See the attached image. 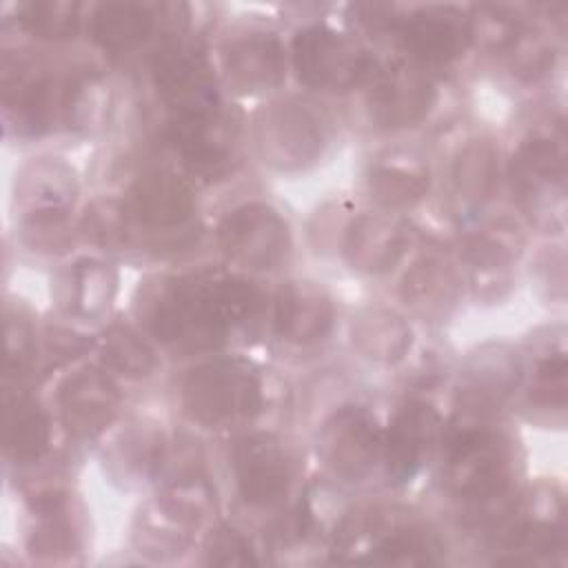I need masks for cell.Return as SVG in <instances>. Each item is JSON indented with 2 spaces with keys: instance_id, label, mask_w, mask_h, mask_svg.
<instances>
[{
  "instance_id": "cell-1",
  "label": "cell",
  "mask_w": 568,
  "mask_h": 568,
  "mask_svg": "<svg viewBox=\"0 0 568 568\" xmlns=\"http://www.w3.org/2000/svg\"><path fill=\"white\" fill-rule=\"evenodd\" d=\"M260 288L233 273H191L166 277L149 302L151 335L180 355L222 348L235 328L257 317Z\"/></svg>"
},
{
  "instance_id": "cell-2",
  "label": "cell",
  "mask_w": 568,
  "mask_h": 568,
  "mask_svg": "<svg viewBox=\"0 0 568 568\" xmlns=\"http://www.w3.org/2000/svg\"><path fill=\"white\" fill-rule=\"evenodd\" d=\"M515 444L490 415H466L448 428L442 446L444 490L473 510L508 501L515 479Z\"/></svg>"
},
{
  "instance_id": "cell-3",
  "label": "cell",
  "mask_w": 568,
  "mask_h": 568,
  "mask_svg": "<svg viewBox=\"0 0 568 568\" xmlns=\"http://www.w3.org/2000/svg\"><path fill=\"white\" fill-rule=\"evenodd\" d=\"M95 89V80L82 73L33 67L9 53L2 58L4 120L22 138H38L60 126H87Z\"/></svg>"
},
{
  "instance_id": "cell-4",
  "label": "cell",
  "mask_w": 568,
  "mask_h": 568,
  "mask_svg": "<svg viewBox=\"0 0 568 568\" xmlns=\"http://www.w3.org/2000/svg\"><path fill=\"white\" fill-rule=\"evenodd\" d=\"M178 397L191 422L231 428L253 422L264 410V382L242 357H211L186 371Z\"/></svg>"
},
{
  "instance_id": "cell-5",
  "label": "cell",
  "mask_w": 568,
  "mask_h": 568,
  "mask_svg": "<svg viewBox=\"0 0 568 568\" xmlns=\"http://www.w3.org/2000/svg\"><path fill=\"white\" fill-rule=\"evenodd\" d=\"M288 64L306 89L331 95L366 87L379 67L355 36L328 22H311L295 31L288 47Z\"/></svg>"
},
{
  "instance_id": "cell-6",
  "label": "cell",
  "mask_w": 568,
  "mask_h": 568,
  "mask_svg": "<svg viewBox=\"0 0 568 568\" xmlns=\"http://www.w3.org/2000/svg\"><path fill=\"white\" fill-rule=\"evenodd\" d=\"M331 140L324 109L302 95H284L257 113L255 149L264 164L293 173L313 166Z\"/></svg>"
},
{
  "instance_id": "cell-7",
  "label": "cell",
  "mask_w": 568,
  "mask_h": 568,
  "mask_svg": "<svg viewBox=\"0 0 568 568\" xmlns=\"http://www.w3.org/2000/svg\"><path fill=\"white\" fill-rule=\"evenodd\" d=\"M388 33L424 71L450 67L473 47L468 11L455 4L393 7Z\"/></svg>"
},
{
  "instance_id": "cell-8",
  "label": "cell",
  "mask_w": 568,
  "mask_h": 568,
  "mask_svg": "<svg viewBox=\"0 0 568 568\" xmlns=\"http://www.w3.org/2000/svg\"><path fill=\"white\" fill-rule=\"evenodd\" d=\"M222 255L246 271L268 273L280 268L293 246L286 217L262 200H251L226 211L215 229Z\"/></svg>"
},
{
  "instance_id": "cell-9",
  "label": "cell",
  "mask_w": 568,
  "mask_h": 568,
  "mask_svg": "<svg viewBox=\"0 0 568 568\" xmlns=\"http://www.w3.org/2000/svg\"><path fill=\"white\" fill-rule=\"evenodd\" d=\"M151 82L169 118L222 109L215 69L193 42L169 40L160 44L151 58Z\"/></svg>"
},
{
  "instance_id": "cell-10",
  "label": "cell",
  "mask_w": 568,
  "mask_h": 568,
  "mask_svg": "<svg viewBox=\"0 0 568 568\" xmlns=\"http://www.w3.org/2000/svg\"><path fill=\"white\" fill-rule=\"evenodd\" d=\"M508 184L517 204L532 215L552 211L566 191V135L561 126L530 131L506 164Z\"/></svg>"
},
{
  "instance_id": "cell-11",
  "label": "cell",
  "mask_w": 568,
  "mask_h": 568,
  "mask_svg": "<svg viewBox=\"0 0 568 568\" xmlns=\"http://www.w3.org/2000/svg\"><path fill=\"white\" fill-rule=\"evenodd\" d=\"M384 428L377 417L359 404H344L333 410L317 433L320 462L333 477L357 484L382 462Z\"/></svg>"
},
{
  "instance_id": "cell-12",
  "label": "cell",
  "mask_w": 568,
  "mask_h": 568,
  "mask_svg": "<svg viewBox=\"0 0 568 568\" xmlns=\"http://www.w3.org/2000/svg\"><path fill=\"white\" fill-rule=\"evenodd\" d=\"M231 475L244 504L251 508H275L291 495L295 466L277 435L253 430L233 442Z\"/></svg>"
},
{
  "instance_id": "cell-13",
  "label": "cell",
  "mask_w": 568,
  "mask_h": 568,
  "mask_svg": "<svg viewBox=\"0 0 568 568\" xmlns=\"http://www.w3.org/2000/svg\"><path fill=\"white\" fill-rule=\"evenodd\" d=\"M195 209V193L182 175L171 169L151 166L129 184L120 215L124 226L131 224L138 231L169 237L191 224Z\"/></svg>"
},
{
  "instance_id": "cell-14",
  "label": "cell",
  "mask_w": 568,
  "mask_h": 568,
  "mask_svg": "<svg viewBox=\"0 0 568 568\" xmlns=\"http://www.w3.org/2000/svg\"><path fill=\"white\" fill-rule=\"evenodd\" d=\"M355 535V539H366V557L362 561L373 564H399V566H422L444 561V546L437 532L404 513L393 510H366L344 537Z\"/></svg>"
},
{
  "instance_id": "cell-15",
  "label": "cell",
  "mask_w": 568,
  "mask_h": 568,
  "mask_svg": "<svg viewBox=\"0 0 568 568\" xmlns=\"http://www.w3.org/2000/svg\"><path fill=\"white\" fill-rule=\"evenodd\" d=\"M366 87L368 118L375 126L386 131L422 124L437 102L433 78L410 62L379 64Z\"/></svg>"
},
{
  "instance_id": "cell-16",
  "label": "cell",
  "mask_w": 568,
  "mask_h": 568,
  "mask_svg": "<svg viewBox=\"0 0 568 568\" xmlns=\"http://www.w3.org/2000/svg\"><path fill=\"white\" fill-rule=\"evenodd\" d=\"M164 138L178 160L193 175L209 180L224 175L237 155V124L224 113V109L186 118H169Z\"/></svg>"
},
{
  "instance_id": "cell-17",
  "label": "cell",
  "mask_w": 568,
  "mask_h": 568,
  "mask_svg": "<svg viewBox=\"0 0 568 568\" xmlns=\"http://www.w3.org/2000/svg\"><path fill=\"white\" fill-rule=\"evenodd\" d=\"M439 435L437 408L422 399H404L384 428L382 464L395 486L410 484L428 464Z\"/></svg>"
},
{
  "instance_id": "cell-18",
  "label": "cell",
  "mask_w": 568,
  "mask_h": 568,
  "mask_svg": "<svg viewBox=\"0 0 568 568\" xmlns=\"http://www.w3.org/2000/svg\"><path fill=\"white\" fill-rule=\"evenodd\" d=\"M229 87L242 95L277 89L288 71V49L275 31L240 29L220 47Z\"/></svg>"
},
{
  "instance_id": "cell-19",
  "label": "cell",
  "mask_w": 568,
  "mask_h": 568,
  "mask_svg": "<svg viewBox=\"0 0 568 568\" xmlns=\"http://www.w3.org/2000/svg\"><path fill=\"white\" fill-rule=\"evenodd\" d=\"M55 404L64 426L78 439H95L118 417L122 393L106 371L82 366L60 382Z\"/></svg>"
},
{
  "instance_id": "cell-20",
  "label": "cell",
  "mask_w": 568,
  "mask_h": 568,
  "mask_svg": "<svg viewBox=\"0 0 568 568\" xmlns=\"http://www.w3.org/2000/svg\"><path fill=\"white\" fill-rule=\"evenodd\" d=\"M501 151L488 135L468 138L448 166V204L459 220H473L497 195L501 184Z\"/></svg>"
},
{
  "instance_id": "cell-21",
  "label": "cell",
  "mask_w": 568,
  "mask_h": 568,
  "mask_svg": "<svg viewBox=\"0 0 568 568\" xmlns=\"http://www.w3.org/2000/svg\"><path fill=\"white\" fill-rule=\"evenodd\" d=\"M335 326V304L324 286L311 280H291L273 297V331L291 346L322 344Z\"/></svg>"
},
{
  "instance_id": "cell-22",
  "label": "cell",
  "mask_w": 568,
  "mask_h": 568,
  "mask_svg": "<svg viewBox=\"0 0 568 568\" xmlns=\"http://www.w3.org/2000/svg\"><path fill=\"white\" fill-rule=\"evenodd\" d=\"M408 248L406 224L388 213H359L344 226L342 257L357 273L386 275L406 257Z\"/></svg>"
},
{
  "instance_id": "cell-23",
  "label": "cell",
  "mask_w": 568,
  "mask_h": 568,
  "mask_svg": "<svg viewBox=\"0 0 568 568\" xmlns=\"http://www.w3.org/2000/svg\"><path fill=\"white\" fill-rule=\"evenodd\" d=\"M29 510L33 521L27 535V552L36 561H71L80 550V530L71 513L69 493L58 486H44L29 497Z\"/></svg>"
},
{
  "instance_id": "cell-24",
  "label": "cell",
  "mask_w": 568,
  "mask_h": 568,
  "mask_svg": "<svg viewBox=\"0 0 568 568\" xmlns=\"http://www.w3.org/2000/svg\"><path fill=\"white\" fill-rule=\"evenodd\" d=\"M171 7L158 2H100L89 7V33L111 55L135 53L153 38Z\"/></svg>"
},
{
  "instance_id": "cell-25",
  "label": "cell",
  "mask_w": 568,
  "mask_h": 568,
  "mask_svg": "<svg viewBox=\"0 0 568 568\" xmlns=\"http://www.w3.org/2000/svg\"><path fill=\"white\" fill-rule=\"evenodd\" d=\"M462 295V275L442 253H424L410 262L399 282V300L426 320L448 315Z\"/></svg>"
},
{
  "instance_id": "cell-26",
  "label": "cell",
  "mask_w": 568,
  "mask_h": 568,
  "mask_svg": "<svg viewBox=\"0 0 568 568\" xmlns=\"http://www.w3.org/2000/svg\"><path fill=\"white\" fill-rule=\"evenodd\" d=\"M462 379L459 413L493 417L504 399L519 386L521 366L519 359L504 348L481 351L470 359Z\"/></svg>"
},
{
  "instance_id": "cell-27",
  "label": "cell",
  "mask_w": 568,
  "mask_h": 568,
  "mask_svg": "<svg viewBox=\"0 0 568 568\" xmlns=\"http://www.w3.org/2000/svg\"><path fill=\"white\" fill-rule=\"evenodd\" d=\"M4 457L13 466L40 462L53 442L49 413L24 390L4 388Z\"/></svg>"
},
{
  "instance_id": "cell-28",
  "label": "cell",
  "mask_w": 568,
  "mask_h": 568,
  "mask_svg": "<svg viewBox=\"0 0 568 568\" xmlns=\"http://www.w3.org/2000/svg\"><path fill=\"white\" fill-rule=\"evenodd\" d=\"M366 191L384 211L413 209L430 191L428 164L406 153L382 155L366 171Z\"/></svg>"
},
{
  "instance_id": "cell-29",
  "label": "cell",
  "mask_w": 568,
  "mask_h": 568,
  "mask_svg": "<svg viewBox=\"0 0 568 568\" xmlns=\"http://www.w3.org/2000/svg\"><path fill=\"white\" fill-rule=\"evenodd\" d=\"M118 291L115 268L98 257L73 260L58 282V302L78 320H100L113 304Z\"/></svg>"
},
{
  "instance_id": "cell-30",
  "label": "cell",
  "mask_w": 568,
  "mask_h": 568,
  "mask_svg": "<svg viewBox=\"0 0 568 568\" xmlns=\"http://www.w3.org/2000/svg\"><path fill=\"white\" fill-rule=\"evenodd\" d=\"M524 231L513 217H495L464 235L459 257L475 280L504 277L524 253Z\"/></svg>"
},
{
  "instance_id": "cell-31",
  "label": "cell",
  "mask_w": 568,
  "mask_h": 568,
  "mask_svg": "<svg viewBox=\"0 0 568 568\" xmlns=\"http://www.w3.org/2000/svg\"><path fill=\"white\" fill-rule=\"evenodd\" d=\"M351 342L368 362L393 366L408 355L413 328L397 311L368 306L355 315L351 324Z\"/></svg>"
},
{
  "instance_id": "cell-32",
  "label": "cell",
  "mask_w": 568,
  "mask_h": 568,
  "mask_svg": "<svg viewBox=\"0 0 568 568\" xmlns=\"http://www.w3.org/2000/svg\"><path fill=\"white\" fill-rule=\"evenodd\" d=\"M16 200L22 209V217L71 213L75 200L71 169L55 158L31 162L18 178Z\"/></svg>"
},
{
  "instance_id": "cell-33",
  "label": "cell",
  "mask_w": 568,
  "mask_h": 568,
  "mask_svg": "<svg viewBox=\"0 0 568 568\" xmlns=\"http://www.w3.org/2000/svg\"><path fill=\"white\" fill-rule=\"evenodd\" d=\"M155 513L173 530H195L215 513V490L195 468L171 477L155 499Z\"/></svg>"
},
{
  "instance_id": "cell-34",
  "label": "cell",
  "mask_w": 568,
  "mask_h": 568,
  "mask_svg": "<svg viewBox=\"0 0 568 568\" xmlns=\"http://www.w3.org/2000/svg\"><path fill=\"white\" fill-rule=\"evenodd\" d=\"M102 364L126 379H146L158 368V353L126 322H113L100 337Z\"/></svg>"
},
{
  "instance_id": "cell-35",
  "label": "cell",
  "mask_w": 568,
  "mask_h": 568,
  "mask_svg": "<svg viewBox=\"0 0 568 568\" xmlns=\"http://www.w3.org/2000/svg\"><path fill=\"white\" fill-rule=\"evenodd\" d=\"M87 4L71 0H33L16 7L18 24L24 33L42 42H69L82 24Z\"/></svg>"
},
{
  "instance_id": "cell-36",
  "label": "cell",
  "mask_w": 568,
  "mask_h": 568,
  "mask_svg": "<svg viewBox=\"0 0 568 568\" xmlns=\"http://www.w3.org/2000/svg\"><path fill=\"white\" fill-rule=\"evenodd\" d=\"M169 457V442L162 428L153 424H135L129 428L122 439L115 444L113 462L120 473L131 479H151L155 477Z\"/></svg>"
},
{
  "instance_id": "cell-37",
  "label": "cell",
  "mask_w": 568,
  "mask_h": 568,
  "mask_svg": "<svg viewBox=\"0 0 568 568\" xmlns=\"http://www.w3.org/2000/svg\"><path fill=\"white\" fill-rule=\"evenodd\" d=\"M526 406L530 415L544 419L564 422L566 413V353L564 346L544 353L537 359L528 386H526Z\"/></svg>"
},
{
  "instance_id": "cell-38",
  "label": "cell",
  "mask_w": 568,
  "mask_h": 568,
  "mask_svg": "<svg viewBox=\"0 0 568 568\" xmlns=\"http://www.w3.org/2000/svg\"><path fill=\"white\" fill-rule=\"evenodd\" d=\"M555 44L537 27L528 22L504 51L510 73L521 82H537L555 67Z\"/></svg>"
},
{
  "instance_id": "cell-39",
  "label": "cell",
  "mask_w": 568,
  "mask_h": 568,
  "mask_svg": "<svg viewBox=\"0 0 568 568\" xmlns=\"http://www.w3.org/2000/svg\"><path fill=\"white\" fill-rule=\"evenodd\" d=\"M206 561L220 566H251L260 564L251 539L235 526L220 524L206 541Z\"/></svg>"
},
{
  "instance_id": "cell-40",
  "label": "cell",
  "mask_w": 568,
  "mask_h": 568,
  "mask_svg": "<svg viewBox=\"0 0 568 568\" xmlns=\"http://www.w3.org/2000/svg\"><path fill=\"white\" fill-rule=\"evenodd\" d=\"M36 353V335L31 324L20 315L7 311V359H4V373L7 379L27 375L29 366L33 364Z\"/></svg>"
},
{
  "instance_id": "cell-41",
  "label": "cell",
  "mask_w": 568,
  "mask_h": 568,
  "mask_svg": "<svg viewBox=\"0 0 568 568\" xmlns=\"http://www.w3.org/2000/svg\"><path fill=\"white\" fill-rule=\"evenodd\" d=\"M47 346L51 353H55L60 357H69V355L87 351L91 346V342L82 339V335H78L75 331H69V328H49Z\"/></svg>"
}]
</instances>
